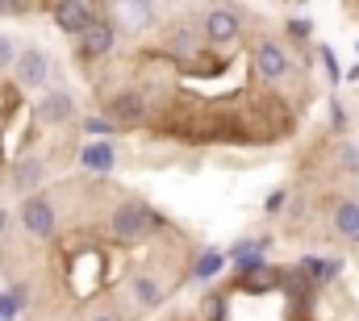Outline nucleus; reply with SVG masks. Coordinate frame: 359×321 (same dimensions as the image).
<instances>
[{
  "instance_id": "10",
  "label": "nucleus",
  "mask_w": 359,
  "mask_h": 321,
  "mask_svg": "<svg viewBox=\"0 0 359 321\" xmlns=\"http://www.w3.org/2000/svg\"><path fill=\"white\" fill-rule=\"evenodd\" d=\"M42 179H46V163L34 159V155H29V159H21L17 167H13V188H17V196H21V200H25V196H34Z\"/></svg>"
},
{
  "instance_id": "15",
  "label": "nucleus",
  "mask_w": 359,
  "mask_h": 321,
  "mask_svg": "<svg viewBox=\"0 0 359 321\" xmlns=\"http://www.w3.org/2000/svg\"><path fill=\"white\" fill-rule=\"evenodd\" d=\"M222 263H226V254H222V250H205V254L192 263V275H196V280H213V275L222 271Z\"/></svg>"
},
{
  "instance_id": "16",
  "label": "nucleus",
  "mask_w": 359,
  "mask_h": 321,
  "mask_svg": "<svg viewBox=\"0 0 359 321\" xmlns=\"http://www.w3.org/2000/svg\"><path fill=\"white\" fill-rule=\"evenodd\" d=\"M113 130H117V125H113L109 117H84V134H88V138H96V142H104Z\"/></svg>"
},
{
  "instance_id": "1",
  "label": "nucleus",
  "mask_w": 359,
  "mask_h": 321,
  "mask_svg": "<svg viewBox=\"0 0 359 321\" xmlns=\"http://www.w3.org/2000/svg\"><path fill=\"white\" fill-rule=\"evenodd\" d=\"M109 230H113V238L117 242H142L151 238V230H155V213L142 205V200H121V205H113V213H109Z\"/></svg>"
},
{
  "instance_id": "11",
  "label": "nucleus",
  "mask_w": 359,
  "mask_h": 321,
  "mask_svg": "<svg viewBox=\"0 0 359 321\" xmlns=\"http://www.w3.org/2000/svg\"><path fill=\"white\" fill-rule=\"evenodd\" d=\"M142 113H147V100H142V92H121V96L109 104V121H113V125H117V121L134 125V121H142Z\"/></svg>"
},
{
  "instance_id": "14",
  "label": "nucleus",
  "mask_w": 359,
  "mask_h": 321,
  "mask_svg": "<svg viewBox=\"0 0 359 321\" xmlns=\"http://www.w3.org/2000/svg\"><path fill=\"white\" fill-rule=\"evenodd\" d=\"M168 50H176V55H192V50H196V29H188V25H172V29H168Z\"/></svg>"
},
{
  "instance_id": "20",
  "label": "nucleus",
  "mask_w": 359,
  "mask_h": 321,
  "mask_svg": "<svg viewBox=\"0 0 359 321\" xmlns=\"http://www.w3.org/2000/svg\"><path fill=\"white\" fill-rule=\"evenodd\" d=\"M0 230H4V213H0Z\"/></svg>"
},
{
  "instance_id": "12",
  "label": "nucleus",
  "mask_w": 359,
  "mask_h": 321,
  "mask_svg": "<svg viewBox=\"0 0 359 321\" xmlns=\"http://www.w3.org/2000/svg\"><path fill=\"white\" fill-rule=\"evenodd\" d=\"M80 163H84L88 171H113V167H117V151H113L109 142H88V146L80 151Z\"/></svg>"
},
{
  "instance_id": "4",
  "label": "nucleus",
  "mask_w": 359,
  "mask_h": 321,
  "mask_svg": "<svg viewBox=\"0 0 359 321\" xmlns=\"http://www.w3.org/2000/svg\"><path fill=\"white\" fill-rule=\"evenodd\" d=\"M46 76H50V55L38 50V46H21V50H17V63H13V80H17V88L38 92V88L46 83Z\"/></svg>"
},
{
  "instance_id": "19",
  "label": "nucleus",
  "mask_w": 359,
  "mask_h": 321,
  "mask_svg": "<svg viewBox=\"0 0 359 321\" xmlns=\"http://www.w3.org/2000/svg\"><path fill=\"white\" fill-rule=\"evenodd\" d=\"M88 321H121V317H113V313H96V317H88Z\"/></svg>"
},
{
  "instance_id": "9",
  "label": "nucleus",
  "mask_w": 359,
  "mask_h": 321,
  "mask_svg": "<svg viewBox=\"0 0 359 321\" xmlns=\"http://www.w3.org/2000/svg\"><path fill=\"white\" fill-rule=\"evenodd\" d=\"M92 21H96V8H92V4H80V0H67V4L55 8V25H59L63 34H76V38H80Z\"/></svg>"
},
{
  "instance_id": "17",
  "label": "nucleus",
  "mask_w": 359,
  "mask_h": 321,
  "mask_svg": "<svg viewBox=\"0 0 359 321\" xmlns=\"http://www.w3.org/2000/svg\"><path fill=\"white\" fill-rule=\"evenodd\" d=\"M13 63H17V46L8 34H0V71H13Z\"/></svg>"
},
{
  "instance_id": "3",
  "label": "nucleus",
  "mask_w": 359,
  "mask_h": 321,
  "mask_svg": "<svg viewBox=\"0 0 359 321\" xmlns=\"http://www.w3.org/2000/svg\"><path fill=\"white\" fill-rule=\"evenodd\" d=\"M238 29H243L238 8L217 4V8H209V13L201 17V38H205L209 46H234V42H238Z\"/></svg>"
},
{
  "instance_id": "8",
  "label": "nucleus",
  "mask_w": 359,
  "mask_h": 321,
  "mask_svg": "<svg viewBox=\"0 0 359 321\" xmlns=\"http://www.w3.org/2000/svg\"><path fill=\"white\" fill-rule=\"evenodd\" d=\"M130 296H134V305H138V309H159V305L168 301V288H163V280H159V275L138 271V275H130Z\"/></svg>"
},
{
  "instance_id": "6",
  "label": "nucleus",
  "mask_w": 359,
  "mask_h": 321,
  "mask_svg": "<svg viewBox=\"0 0 359 321\" xmlns=\"http://www.w3.org/2000/svg\"><path fill=\"white\" fill-rule=\"evenodd\" d=\"M255 71H259L268 83L284 80V76L292 71V55H288L276 38H264V42L255 46Z\"/></svg>"
},
{
  "instance_id": "5",
  "label": "nucleus",
  "mask_w": 359,
  "mask_h": 321,
  "mask_svg": "<svg viewBox=\"0 0 359 321\" xmlns=\"http://www.w3.org/2000/svg\"><path fill=\"white\" fill-rule=\"evenodd\" d=\"M113 42H117V21H113L109 8H104V17H96L88 29L80 34V55H84V59H104V55L113 50Z\"/></svg>"
},
{
  "instance_id": "7",
  "label": "nucleus",
  "mask_w": 359,
  "mask_h": 321,
  "mask_svg": "<svg viewBox=\"0 0 359 321\" xmlns=\"http://www.w3.org/2000/svg\"><path fill=\"white\" fill-rule=\"evenodd\" d=\"M72 117H76V100H72V92L55 88V92H46V96L38 100V121H42V125H67Z\"/></svg>"
},
{
  "instance_id": "13",
  "label": "nucleus",
  "mask_w": 359,
  "mask_h": 321,
  "mask_svg": "<svg viewBox=\"0 0 359 321\" xmlns=\"http://www.w3.org/2000/svg\"><path fill=\"white\" fill-rule=\"evenodd\" d=\"M334 230L343 238H359V200H343L334 209Z\"/></svg>"
},
{
  "instance_id": "2",
  "label": "nucleus",
  "mask_w": 359,
  "mask_h": 321,
  "mask_svg": "<svg viewBox=\"0 0 359 321\" xmlns=\"http://www.w3.org/2000/svg\"><path fill=\"white\" fill-rule=\"evenodd\" d=\"M17 217H21V230H25L29 238H38V242H50L55 230H59V209H55V200L42 196V192L25 196L21 209H17Z\"/></svg>"
},
{
  "instance_id": "18",
  "label": "nucleus",
  "mask_w": 359,
  "mask_h": 321,
  "mask_svg": "<svg viewBox=\"0 0 359 321\" xmlns=\"http://www.w3.org/2000/svg\"><path fill=\"white\" fill-rule=\"evenodd\" d=\"M288 29H292V38H309V21H292Z\"/></svg>"
}]
</instances>
